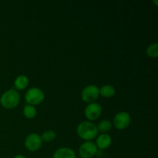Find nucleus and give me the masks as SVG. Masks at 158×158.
<instances>
[{"label":"nucleus","instance_id":"nucleus-15","mask_svg":"<svg viewBox=\"0 0 158 158\" xmlns=\"http://www.w3.org/2000/svg\"><path fill=\"white\" fill-rule=\"evenodd\" d=\"M41 139L43 141L46 142V143H49L54 140L56 137V134L52 130H47V131H44L41 136Z\"/></svg>","mask_w":158,"mask_h":158},{"label":"nucleus","instance_id":"nucleus-11","mask_svg":"<svg viewBox=\"0 0 158 158\" xmlns=\"http://www.w3.org/2000/svg\"><path fill=\"white\" fill-rule=\"evenodd\" d=\"M29 80L26 76L25 75H19L15 78L14 81V87L15 89L18 90H23L26 88H27L29 85Z\"/></svg>","mask_w":158,"mask_h":158},{"label":"nucleus","instance_id":"nucleus-3","mask_svg":"<svg viewBox=\"0 0 158 158\" xmlns=\"http://www.w3.org/2000/svg\"><path fill=\"white\" fill-rule=\"evenodd\" d=\"M45 99V94L41 89L37 87H32L28 89L25 94V100L26 103L31 106H37L43 102Z\"/></svg>","mask_w":158,"mask_h":158},{"label":"nucleus","instance_id":"nucleus-12","mask_svg":"<svg viewBox=\"0 0 158 158\" xmlns=\"http://www.w3.org/2000/svg\"><path fill=\"white\" fill-rule=\"evenodd\" d=\"M100 91V95L102 96L104 98H111L115 95V88L111 85H103V86L99 89Z\"/></svg>","mask_w":158,"mask_h":158},{"label":"nucleus","instance_id":"nucleus-7","mask_svg":"<svg viewBox=\"0 0 158 158\" xmlns=\"http://www.w3.org/2000/svg\"><path fill=\"white\" fill-rule=\"evenodd\" d=\"M97 146L94 142L86 141L80 145L79 148V154L81 158H92L97 154Z\"/></svg>","mask_w":158,"mask_h":158},{"label":"nucleus","instance_id":"nucleus-17","mask_svg":"<svg viewBox=\"0 0 158 158\" xmlns=\"http://www.w3.org/2000/svg\"><path fill=\"white\" fill-rule=\"evenodd\" d=\"M13 158H27V157H25V156H23V155H21V154H19V155L15 156Z\"/></svg>","mask_w":158,"mask_h":158},{"label":"nucleus","instance_id":"nucleus-16","mask_svg":"<svg viewBox=\"0 0 158 158\" xmlns=\"http://www.w3.org/2000/svg\"><path fill=\"white\" fill-rule=\"evenodd\" d=\"M147 54L151 58H157L158 56V44L157 43H152L147 49Z\"/></svg>","mask_w":158,"mask_h":158},{"label":"nucleus","instance_id":"nucleus-1","mask_svg":"<svg viewBox=\"0 0 158 158\" xmlns=\"http://www.w3.org/2000/svg\"><path fill=\"white\" fill-rule=\"evenodd\" d=\"M79 137L86 141H91L95 139L98 134L97 125L91 121H83L79 123L77 128Z\"/></svg>","mask_w":158,"mask_h":158},{"label":"nucleus","instance_id":"nucleus-4","mask_svg":"<svg viewBox=\"0 0 158 158\" xmlns=\"http://www.w3.org/2000/svg\"><path fill=\"white\" fill-rule=\"evenodd\" d=\"M131 123V115L127 112L121 111L114 116L112 125L117 130H125L130 126Z\"/></svg>","mask_w":158,"mask_h":158},{"label":"nucleus","instance_id":"nucleus-6","mask_svg":"<svg viewBox=\"0 0 158 158\" xmlns=\"http://www.w3.org/2000/svg\"><path fill=\"white\" fill-rule=\"evenodd\" d=\"M43 145V140L38 134H30L26 137L25 140V147L28 151L35 152L39 151Z\"/></svg>","mask_w":158,"mask_h":158},{"label":"nucleus","instance_id":"nucleus-8","mask_svg":"<svg viewBox=\"0 0 158 158\" xmlns=\"http://www.w3.org/2000/svg\"><path fill=\"white\" fill-rule=\"evenodd\" d=\"M102 107L100 103H89L86 106L84 110V114L89 121H93L98 119L101 116Z\"/></svg>","mask_w":158,"mask_h":158},{"label":"nucleus","instance_id":"nucleus-10","mask_svg":"<svg viewBox=\"0 0 158 158\" xmlns=\"http://www.w3.org/2000/svg\"><path fill=\"white\" fill-rule=\"evenodd\" d=\"M52 158H77V155L71 148H61L55 151Z\"/></svg>","mask_w":158,"mask_h":158},{"label":"nucleus","instance_id":"nucleus-9","mask_svg":"<svg viewBox=\"0 0 158 158\" xmlns=\"http://www.w3.org/2000/svg\"><path fill=\"white\" fill-rule=\"evenodd\" d=\"M111 143H112V138L110 136L107 134H101L97 137L95 144L97 149L106 150L110 148Z\"/></svg>","mask_w":158,"mask_h":158},{"label":"nucleus","instance_id":"nucleus-13","mask_svg":"<svg viewBox=\"0 0 158 158\" xmlns=\"http://www.w3.org/2000/svg\"><path fill=\"white\" fill-rule=\"evenodd\" d=\"M112 123L108 120H103L97 124V128L98 132L101 134H107L112 129Z\"/></svg>","mask_w":158,"mask_h":158},{"label":"nucleus","instance_id":"nucleus-14","mask_svg":"<svg viewBox=\"0 0 158 158\" xmlns=\"http://www.w3.org/2000/svg\"><path fill=\"white\" fill-rule=\"evenodd\" d=\"M23 114L27 119H33L36 116V109L31 105H26L23 108Z\"/></svg>","mask_w":158,"mask_h":158},{"label":"nucleus","instance_id":"nucleus-2","mask_svg":"<svg viewBox=\"0 0 158 158\" xmlns=\"http://www.w3.org/2000/svg\"><path fill=\"white\" fill-rule=\"evenodd\" d=\"M20 102V95L15 89H9L2 94L0 98V103L2 107L12 110L16 107Z\"/></svg>","mask_w":158,"mask_h":158},{"label":"nucleus","instance_id":"nucleus-5","mask_svg":"<svg viewBox=\"0 0 158 158\" xmlns=\"http://www.w3.org/2000/svg\"><path fill=\"white\" fill-rule=\"evenodd\" d=\"M100 96L99 88L96 85H88L82 90L81 98L86 103H95Z\"/></svg>","mask_w":158,"mask_h":158}]
</instances>
